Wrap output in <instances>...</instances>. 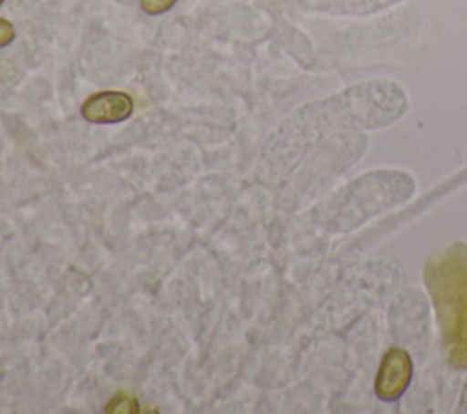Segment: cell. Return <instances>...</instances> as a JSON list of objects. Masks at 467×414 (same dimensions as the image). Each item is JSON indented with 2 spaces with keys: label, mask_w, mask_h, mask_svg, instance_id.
<instances>
[{
  "label": "cell",
  "mask_w": 467,
  "mask_h": 414,
  "mask_svg": "<svg viewBox=\"0 0 467 414\" xmlns=\"http://www.w3.org/2000/svg\"><path fill=\"white\" fill-rule=\"evenodd\" d=\"M175 2L177 0H140V9L148 15H161L171 9Z\"/></svg>",
  "instance_id": "cell-7"
},
{
  "label": "cell",
  "mask_w": 467,
  "mask_h": 414,
  "mask_svg": "<svg viewBox=\"0 0 467 414\" xmlns=\"http://www.w3.org/2000/svg\"><path fill=\"white\" fill-rule=\"evenodd\" d=\"M423 281L449 361L467 368V244L454 243L423 266Z\"/></svg>",
  "instance_id": "cell-1"
},
{
  "label": "cell",
  "mask_w": 467,
  "mask_h": 414,
  "mask_svg": "<svg viewBox=\"0 0 467 414\" xmlns=\"http://www.w3.org/2000/svg\"><path fill=\"white\" fill-rule=\"evenodd\" d=\"M2 4H4V0H0V5H2Z\"/></svg>",
  "instance_id": "cell-9"
},
{
  "label": "cell",
  "mask_w": 467,
  "mask_h": 414,
  "mask_svg": "<svg viewBox=\"0 0 467 414\" xmlns=\"http://www.w3.org/2000/svg\"><path fill=\"white\" fill-rule=\"evenodd\" d=\"M80 113L93 124L122 122L133 113V98L124 91H99L84 100Z\"/></svg>",
  "instance_id": "cell-4"
},
{
  "label": "cell",
  "mask_w": 467,
  "mask_h": 414,
  "mask_svg": "<svg viewBox=\"0 0 467 414\" xmlns=\"http://www.w3.org/2000/svg\"><path fill=\"white\" fill-rule=\"evenodd\" d=\"M106 412L111 414H133L139 412V401L126 392H119L106 407Z\"/></svg>",
  "instance_id": "cell-6"
},
{
  "label": "cell",
  "mask_w": 467,
  "mask_h": 414,
  "mask_svg": "<svg viewBox=\"0 0 467 414\" xmlns=\"http://www.w3.org/2000/svg\"><path fill=\"white\" fill-rule=\"evenodd\" d=\"M15 35H16L15 26L9 20L0 18V47L11 44L15 40Z\"/></svg>",
  "instance_id": "cell-8"
},
{
  "label": "cell",
  "mask_w": 467,
  "mask_h": 414,
  "mask_svg": "<svg viewBox=\"0 0 467 414\" xmlns=\"http://www.w3.org/2000/svg\"><path fill=\"white\" fill-rule=\"evenodd\" d=\"M412 376V361L407 350L403 348H390L379 365L378 378H376V394L383 401L398 399Z\"/></svg>",
  "instance_id": "cell-3"
},
{
  "label": "cell",
  "mask_w": 467,
  "mask_h": 414,
  "mask_svg": "<svg viewBox=\"0 0 467 414\" xmlns=\"http://www.w3.org/2000/svg\"><path fill=\"white\" fill-rule=\"evenodd\" d=\"M400 2L403 0H312L317 11L337 16H368Z\"/></svg>",
  "instance_id": "cell-5"
},
{
  "label": "cell",
  "mask_w": 467,
  "mask_h": 414,
  "mask_svg": "<svg viewBox=\"0 0 467 414\" xmlns=\"http://www.w3.org/2000/svg\"><path fill=\"white\" fill-rule=\"evenodd\" d=\"M414 193V181L400 170L370 171L343 188L334 212L336 232H352L365 221L383 213Z\"/></svg>",
  "instance_id": "cell-2"
}]
</instances>
